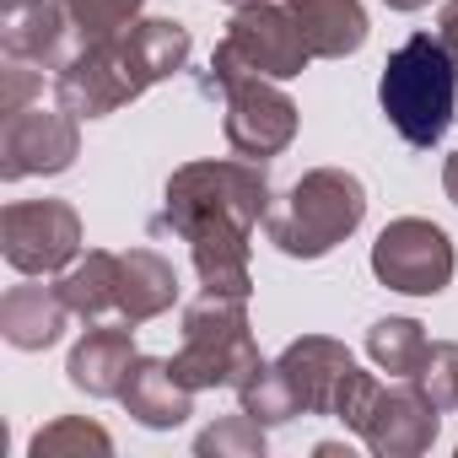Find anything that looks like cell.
<instances>
[{"instance_id":"6","label":"cell","mask_w":458,"mask_h":458,"mask_svg":"<svg viewBox=\"0 0 458 458\" xmlns=\"http://www.w3.org/2000/svg\"><path fill=\"white\" fill-rule=\"evenodd\" d=\"M0 254L17 276H60L81 259V216L71 199H12L0 210Z\"/></svg>"},{"instance_id":"29","label":"cell","mask_w":458,"mask_h":458,"mask_svg":"<svg viewBox=\"0 0 458 458\" xmlns=\"http://www.w3.org/2000/svg\"><path fill=\"white\" fill-rule=\"evenodd\" d=\"M442 194H447V199L458 205V151H453V157L442 162Z\"/></svg>"},{"instance_id":"30","label":"cell","mask_w":458,"mask_h":458,"mask_svg":"<svg viewBox=\"0 0 458 458\" xmlns=\"http://www.w3.org/2000/svg\"><path fill=\"white\" fill-rule=\"evenodd\" d=\"M388 12H420V6H431V0H383Z\"/></svg>"},{"instance_id":"22","label":"cell","mask_w":458,"mask_h":458,"mask_svg":"<svg viewBox=\"0 0 458 458\" xmlns=\"http://www.w3.org/2000/svg\"><path fill=\"white\" fill-rule=\"evenodd\" d=\"M233 394H238V410H249V415L265 420V426H286V420L302 415V404H297V394H292V383H286V372H281L276 361L254 367Z\"/></svg>"},{"instance_id":"4","label":"cell","mask_w":458,"mask_h":458,"mask_svg":"<svg viewBox=\"0 0 458 458\" xmlns=\"http://www.w3.org/2000/svg\"><path fill=\"white\" fill-rule=\"evenodd\" d=\"M254 367H265V356L249 324V297L199 292L183 308V340L173 351V372L194 394H205V388H238Z\"/></svg>"},{"instance_id":"11","label":"cell","mask_w":458,"mask_h":458,"mask_svg":"<svg viewBox=\"0 0 458 458\" xmlns=\"http://www.w3.org/2000/svg\"><path fill=\"white\" fill-rule=\"evenodd\" d=\"M81 157V119L71 108H22L12 119H0V178H49L65 173Z\"/></svg>"},{"instance_id":"14","label":"cell","mask_w":458,"mask_h":458,"mask_svg":"<svg viewBox=\"0 0 458 458\" xmlns=\"http://www.w3.org/2000/svg\"><path fill=\"white\" fill-rule=\"evenodd\" d=\"M276 367L286 372V383H292L302 415H329V420H335V404H340L345 377L356 372V356H351L340 340H329V335H302V340H292V345L276 356Z\"/></svg>"},{"instance_id":"9","label":"cell","mask_w":458,"mask_h":458,"mask_svg":"<svg viewBox=\"0 0 458 458\" xmlns=\"http://www.w3.org/2000/svg\"><path fill=\"white\" fill-rule=\"evenodd\" d=\"M221 103H226V146L249 162H270L281 157L292 140H297V124H302V108L292 103V92L281 81H265V76H238L221 87Z\"/></svg>"},{"instance_id":"31","label":"cell","mask_w":458,"mask_h":458,"mask_svg":"<svg viewBox=\"0 0 458 458\" xmlns=\"http://www.w3.org/2000/svg\"><path fill=\"white\" fill-rule=\"evenodd\" d=\"M221 6H233V12H243V6H259V0H221Z\"/></svg>"},{"instance_id":"1","label":"cell","mask_w":458,"mask_h":458,"mask_svg":"<svg viewBox=\"0 0 458 458\" xmlns=\"http://www.w3.org/2000/svg\"><path fill=\"white\" fill-rule=\"evenodd\" d=\"M367 221V183L345 167H308L265 210V238L286 259H324Z\"/></svg>"},{"instance_id":"5","label":"cell","mask_w":458,"mask_h":458,"mask_svg":"<svg viewBox=\"0 0 458 458\" xmlns=\"http://www.w3.org/2000/svg\"><path fill=\"white\" fill-rule=\"evenodd\" d=\"M308 60H313V49L302 44L292 12L276 6V0H259V6L233 12V22H226V38H221L216 55H210V76H205V87L221 92L226 81H238V76L292 81V76L308 71Z\"/></svg>"},{"instance_id":"2","label":"cell","mask_w":458,"mask_h":458,"mask_svg":"<svg viewBox=\"0 0 458 458\" xmlns=\"http://www.w3.org/2000/svg\"><path fill=\"white\" fill-rule=\"evenodd\" d=\"M377 103H383V119L394 124V135L420 151L447 135V124L458 114V65L437 33H415L388 55V65L377 76Z\"/></svg>"},{"instance_id":"15","label":"cell","mask_w":458,"mask_h":458,"mask_svg":"<svg viewBox=\"0 0 458 458\" xmlns=\"http://www.w3.org/2000/svg\"><path fill=\"white\" fill-rule=\"evenodd\" d=\"M135 356H140V351H135L130 318H124V324H103V318H98V324L71 345L65 377H71V388H81L87 399H119V388H124Z\"/></svg>"},{"instance_id":"27","label":"cell","mask_w":458,"mask_h":458,"mask_svg":"<svg viewBox=\"0 0 458 458\" xmlns=\"http://www.w3.org/2000/svg\"><path fill=\"white\" fill-rule=\"evenodd\" d=\"M420 383L442 410H458V340H431V361H426Z\"/></svg>"},{"instance_id":"28","label":"cell","mask_w":458,"mask_h":458,"mask_svg":"<svg viewBox=\"0 0 458 458\" xmlns=\"http://www.w3.org/2000/svg\"><path fill=\"white\" fill-rule=\"evenodd\" d=\"M437 38H442V49H447L453 65H458V0H442V12H437Z\"/></svg>"},{"instance_id":"20","label":"cell","mask_w":458,"mask_h":458,"mask_svg":"<svg viewBox=\"0 0 458 458\" xmlns=\"http://www.w3.org/2000/svg\"><path fill=\"white\" fill-rule=\"evenodd\" d=\"M55 286H60V297H65V308H71L76 318L98 324V318L119 313V254L87 249L71 270L55 276Z\"/></svg>"},{"instance_id":"24","label":"cell","mask_w":458,"mask_h":458,"mask_svg":"<svg viewBox=\"0 0 458 458\" xmlns=\"http://www.w3.org/2000/svg\"><path fill=\"white\" fill-rule=\"evenodd\" d=\"M28 453H33V458H65V453H114V437H108L98 420H87V415H55L49 426H38V431H33Z\"/></svg>"},{"instance_id":"12","label":"cell","mask_w":458,"mask_h":458,"mask_svg":"<svg viewBox=\"0 0 458 458\" xmlns=\"http://www.w3.org/2000/svg\"><path fill=\"white\" fill-rule=\"evenodd\" d=\"M81 33L65 12V0H0V49L12 60L60 71L76 55Z\"/></svg>"},{"instance_id":"3","label":"cell","mask_w":458,"mask_h":458,"mask_svg":"<svg viewBox=\"0 0 458 458\" xmlns=\"http://www.w3.org/2000/svg\"><path fill=\"white\" fill-rule=\"evenodd\" d=\"M270 199L276 194H270L265 162H249V157L183 162V167H173V178L162 189V210L151 216V238H162V233L183 238V226L199 216H233L243 226H265Z\"/></svg>"},{"instance_id":"7","label":"cell","mask_w":458,"mask_h":458,"mask_svg":"<svg viewBox=\"0 0 458 458\" xmlns=\"http://www.w3.org/2000/svg\"><path fill=\"white\" fill-rule=\"evenodd\" d=\"M140 92H151V87H146V76H140L135 60H130L124 33L92 38V44L81 38L76 55L55 71V103L71 108L76 119H108V114H119L124 103H135Z\"/></svg>"},{"instance_id":"17","label":"cell","mask_w":458,"mask_h":458,"mask_svg":"<svg viewBox=\"0 0 458 458\" xmlns=\"http://www.w3.org/2000/svg\"><path fill=\"white\" fill-rule=\"evenodd\" d=\"M76 313L65 308L60 286H38V276H28L22 286H12L0 297V335H6L12 351H49L60 345L65 324Z\"/></svg>"},{"instance_id":"19","label":"cell","mask_w":458,"mask_h":458,"mask_svg":"<svg viewBox=\"0 0 458 458\" xmlns=\"http://www.w3.org/2000/svg\"><path fill=\"white\" fill-rule=\"evenodd\" d=\"M178 302V270L157 249H124L119 254V318L151 324Z\"/></svg>"},{"instance_id":"21","label":"cell","mask_w":458,"mask_h":458,"mask_svg":"<svg viewBox=\"0 0 458 458\" xmlns=\"http://www.w3.org/2000/svg\"><path fill=\"white\" fill-rule=\"evenodd\" d=\"M367 356L388 377H420L431 361V335L415 318H377L367 329Z\"/></svg>"},{"instance_id":"25","label":"cell","mask_w":458,"mask_h":458,"mask_svg":"<svg viewBox=\"0 0 458 458\" xmlns=\"http://www.w3.org/2000/svg\"><path fill=\"white\" fill-rule=\"evenodd\" d=\"M140 6H146V0H65V12H71L76 33H81L87 44L124 33V28L140 17Z\"/></svg>"},{"instance_id":"26","label":"cell","mask_w":458,"mask_h":458,"mask_svg":"<svg viewBox=\"0 0 458 458\" xmlns=\"http://www.w3.org/2000/svg\"><path fill=\"white\" fill-rule=\"evenodd\" d=\"M38 71H44V65H28V60H12V55H6V65H0V119L33 108V98L44 92V76H38Z\"/></svg>"},{"instance_id":"13","label":"cell","mask_w":458,"mask_h":458,"mask_svg":"<svg viewBox=\"0 0 458 458\" xmlns=\"http://www.w3.org/2000/svg\"><path fill=\"white\" fill-rule=\"evenodd\" d=\"M254 226L233 221V216H199L183 226V243H189V259H194V276L205 292H226V297H254V270H249V254H254Z\"/></svg>"},{"instance_id":"16","label":"cell","mask_w":458,"mask_h":458,"mask_svg":"<svg viewBox=\"0 0 458 458\" xmlns=\"http://www.w3.org/2000/svg\"><path fill=\"white\" fill-rule=\"evenodd\" d=\"M119 404L135 426L146 431H173L194 415V388L173 372V356H135L124 388H119Z\"/></svg>"},{"instance_id":"10","label":"cell","mask_w":458,"mask_h":458,"mask_svg":"<svg viewBox=\"0 0 458 458\" xmlns=\"http://www.w3.org/2000/svg\"><path fill=\"white\" fill-rule=\"evenodd\" d=\"M437 426H442V404L426 394V383L420 377H388L372 388V399L351 431L377 458H420L437 442Z\"/></svg>"},{"instance_id":"23","label":"cell","mask_w":458,"mask_h":458,"mask_svg":"<svg viewBox=\"0 0 458 458\" xmlns=\"http://www.w3.org/2000/svg\"><path fill=\"white\" fill-rule=\"evenodd\" d=\"M265 431H270L265 420H254L249 410H238V415H221L216 426H205L194 437V453L199 458H265V447H270Z\"/></svg>"},{"instance_id":"18","label":"cell","mask_w":458,"mask_h":458,"mask_svg":"<svg viewBox=\"0 0 458 458\" xmlns=\"http://www.w3.org/2000/svg\"><path fill=\"white\" fill-rule=\"evenodd\" d=\"M286 12L302 44L313 49V60H351L372 33L361 0H286Z\"/></svg>"},{"instance_id":"8","label":"cell","mask_w":458,"mask_h":458,"mask_svg":"<svg viewBox=\"0 0 458 458\" xmlns=\"http://www.w3.org/2000/svg\"><path fill=\"white\" fill-rule=\"evenodd\" d=\"M453 270H458L453 238L426 216L388 221L372 243V276L399 297H437L453 286Z\"/></svg>"}]
</instances>
